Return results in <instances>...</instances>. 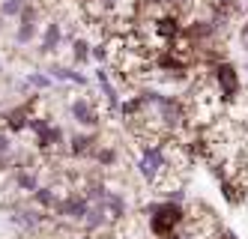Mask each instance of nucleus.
Wrapping results in <instances>:
<instances>
[{"instance_id":"nucleus-9","label":"nucleus","mask_w":248,"mask_h":239,"mask_svg":"<svg viewBox=\"0 0 248 239\" xmlns=\"http://www.w3.org/2000/svg\"><path fill=\"white\" fill-rule=\"evenodd\" d=\"M111 222H114V218L108 215V209H105L102 204H93V207H90V212H87V218H84L81 224H84V230H87V233H96V230H105Z\"/></svg>"},{"instance_id":"nucleus-18","label":"nucleus","mask_w":248,"mask_h":239,"mask_svg":"<svg viewBox=\"0 0 248 239\" xmlns=\"http://www.w3.org/2000/svg\"><path fill=\"white\" fill-rule=\"evenodd\" d=\"M27 84L36 87V90H48L51 84H54V78L45 75V72H30V75H27Z\"/></svg>"},{"instance_id":"nucleus-24","label":"nucleus","mask_w":248,"mask_h":239,"mask_svg":"<svg viewBox=\"0 0 248 239\" xmlns=\"http://www.w3.org/2000/svg\"><path fill=\"white\" fill-rule=\"evenodd\" d=\"M0 72H3V66H0Z\"/></svg>"},{"instance_id":"nucleus-16","label":"nucleus","mask_w":248,"mask_h":239,"mask_svg":"<svg viewBox=\"0 0 248 239\" xmlns=\"http://www.w3.org/2000/svg\"><path fill=\"white\" fill-rule=\"evenodd\" d=\"M93 161L99 164V168H114V164H117V150L105 143V146H99V150L93 153Z\"/></svg>"},{"instance_id":"nucleus-21","label":"nucleus","mask_w":248,"mask_h":239,"mask_svg":"<svg viewBox=\"0 0 248 239\" xmlns=\"http://www.w3.org/2000/svg\"><path fill=\"white\" fill-rule=\"evenodd\" d=\"M242 36H248V21H245V27H242Z\"/></svg>"},{"instance_id":"nucleus-4","label":"nucleus","mask_w":248,"mask_h":239,"mask_svg":"<svg viewBox=\"0 0 248 239\" xmlns=\"http://www.w3.org/2000/svg\"><path fill=\"white\" fill-rule=\"evenodd\" d=\"M69 114H72V120L78 126H84V128H96L102 123V111H99L96 99H90V96L72 99V102H69Z\"/></svg>"},{"instance_id":"nucleus-6","label":"nucleus","mask_w":248,"mask_h":239,"mask_svg":"<svg viewBox=\"0 0 248 239\" xmlns=\"http://www.w3.org/2000/svg\"><path fill=\"white\" fill-rule=\"evenodd\" d=\"M99 150V138L96 132H75V135H69V143H66V153L72 156V159H87Z\"/></svg>"},{"instance_id":"nucleus-13","label":"nucleus","mask_w":248,"mask_h":239,"mask_svg":"<svg viewBox=\"0 0 248 239\" xmlns=\"http://www.w3.org/2000/svg\"><path fill=\"white\" fill-rule=\"evenodd\" d=\"M102 207L108 209V215L114 218V222H123V218L129 215V204H126V197H123L120 191H111V194H108V200H105Z\"/></svg>"},{"instance_id":"nucleus-11","label":"nucleus","mask_w":248,"mask_h":239,"mask_svg":"<svg viewBox=\"0 0 248 239\" xmlns=\"http://www.w3.org/2000/svg\"><path fill=\"white\" fill-rule=\"evenodd\" d=\"M63 39H66V36H63L60 24L51 21V24L42 30V36H39V51H42V54H54V51L63 45Z\"/></svg>"},{"instance_id":"nucleus-10","label":"nucleus","mask_w":248,"mask_h":239,"mask_svg":"<svg viewBox=\"0 0 248 239\" xmlns=\"http://www.w3.org/2000/svg\"><path fill=\"white\" fill-rule=\"evenodd\" d=\"M33 204H36L39 209H60V204H63V194L54 189V186H39L36 191H33Z\"/></svg>"},{"instance_id":"nucleus-15","label":"nucleus","mask_w":248,"mask_h":239,"mask_svg":"<svg viewBox=\"0 0 248 239\" xmlns=\"http://www.w3.org/2000/svg\"><path fill=\"white\" fill-rule=\"evenodd\" d=\"M30 6V0H3L0 3V15L3 18H21V12Z\"/></svg>"},{"instance_id":"nucleus-23","label":"nucleus","mask_w":248,"mask_h":239,"mask_svg":"<svg viewBox=\"0 0 248 239\" xmlns=\"http://www.w3.org/2000/svg\"><path fill=\"white\" fill-rule=\"evenodd\" d=\"M245 78H248V66H245Z\"/></svg>"},{"instance_id":"nucleus-14","label":"nucleus","mask_w":248,"mask_h":239,"mask_svg":"<svg viewBox=\"0 0 248 239\" xmlns=\"http://www.w3.org/2000/svg\"><path fill=\"white\" fill-rule=\"evenodd\" d=\"M72 57H75L78 66L90 63V57H93V45L87 42V39H75V42H72Z\"/></svg>"},{"instance_id":"nucleus-20","label":"nucleus","mask_w":248,"mask_h":239,"mask_svg":"<svg viewBox=\"0 0 248 239\" xmlns=\"http://www.w3.org/2000/svg\"><path fill=\"white\" fill-rule=\"evenodd\" d=\"M6 153H12V143H9L6 132H0V156H6Z\"/></svg>"},{"instance_id":"nucleus-5","label":"nucleus","mask_w":248,"mask_h":239,"mask_svg":"<svg viewBox=\"0 0 248 239\" xmlns=\"http://www.w3.org/2000/svg\"><path fill=\"white\" fill-rule=\"evenodd\" d=\"M90 207H93V204L87 200L84 191H72V194H66V197H63V204H60L57 215L63 218V222H84L87 212H90Z\"/></svg>"},{"instance_id":"nucleus-3","label":"nucleus","mask_w":248,"mask_h":239,"mask_svg":"<svg viewBox=\"0 0 248 239\" xmlns=\"http://www.w3.org/2000/svg\"><path fill=\"white\" fill-rule=\"evenodd\" d=\"M150 30L155 33V42H162L165 48L168 45H176L186 36V24L180 21V15H158L155 21H150Z\"/></svg>"},{"instance_id":"nucleus-7","label":"nucleus","mask_w":248,"mask_h":239,"mask_svg":"<svg viewBox=\"0 0 248 239\" xmlns=\"http://www.w3.org/2000/svg\"><path fill=\"white\" fill-rule=\"evenodd\" d=\"M33 114H36V102H27V105H18V108H12V111L3 114V123L9 132H24V128H30V120Z\"/></svg>"},{"instance_id":"nucleus-17","label":"nucleus","mask_w":248,"mask_h":239,"mask_svg":"<svg viewBox=\"0 0 248 239\" xmlns=\"http://www.w3.org/2000/svg\"><path fill=\"white\" fill-rule=\"evenodd\" d=\"M36 39V21H18V30H15V42L18 45H30Z\"/></svg>"},{"instance_id":"nucleus-2","label":"nucleus","mask_w":248,"mask_h":239,"mask_svg":"<svg viewBox=\"0 0 248 239\" xmlns=\"http://www.w3.org/2000/svg\"><path fill=\"white\" fill-rule=\"evenodd\" d=\"M209 75H212V84H216V90L221 93L224 102H236V99H239L242 81H239L236 66L230 63V60H224V63H218V66H212V69H209Z\"/></svg>"},{"instance_id":"nucleus-19","label":"nucleus","mask_w":248,"mask_h":239,"mask_svg":"<svg viewBox=\"0 0 248 239\" xmlns=\"http://www.w3.org/2000/svg\"><path fill=\"white\" fill-rule=\"evenodd\" d=\"M93 60H96L99 66H105V63H111V60H114V54H111L108 45H102V42H99V45H93Z\"/></svg>"},{"instance_id":"nucleus-12","label":"nucleus","mask_w":248,"mask_h":239,"mask_svg":"<svg viewBox=\"0 0 248 239\" xmlns=\"http://www.w3.org/2000/svg\"><path fill=\"white\" fill-rule=\"evenodd\" d=\"M48 72H51V78H54V81H69V84L87 87V75H81L75 66H48Z\"/></svg>"},{"instance_id":"nucleus-1","label":"nucleus","mask_w":248,"mask_h":239,"mask_svg":"<svg viewBox=\"0 0 248 239\" xmlns=\"http://www.w3.org/2000/svg\"><path fill=\"white\" fill-rule=\"evenodd\" d=\"M144 212L150 215V233L155 239H165L176 230H183V224H188V209L176 200H155V204H147Z\"/></svg>"},{"instance_id":"nucleus-8","label":"nucleus","mask_w":248,"mask_h":239,"mask_svg":"<svg viewBox=\"0 0 248 239\" xmlns=\"http://www.w3.org/2000/svg\"><path fill=\"white\" fill-rule=\"evenodd\" d=\"M9 222L15 227H21V230H39L45 222H48V215L45 209H27V207H18L12 215H9Z\"/></svg>"},{"instance_id":"nucleus-22","label":"nucleus","mask_w":248,"mask_h":239,"mask_svg":"<svg viewBox=\"0 0 248 239\" xmlns=\"http://www.w3.org/2000/svg\"><path fill=\"white\" fill-rule=\"evenodd\" d=\"M242 42H245V51H248V36H242Z\"/></svg>"}]
</instances>
